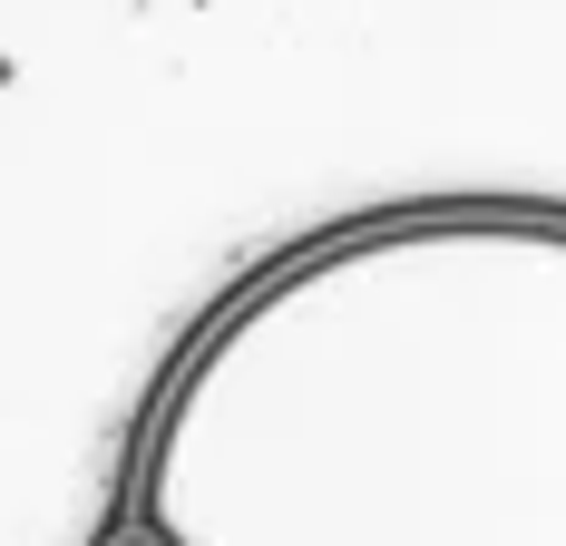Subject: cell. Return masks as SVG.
Returning <instances> with one entry per match:
<instances>
[{"label":"cell","mask_w":566,"mask_h":546,"mask_svg":"<svg viewBox=\"0 0 566 546\" xmlns=\"http://www.w3.org/2000/svg\"><path fill=\"white\" fill-rule=\"evenodd\" d=\"M157 546H566V216L420 206L254 273L137 439Z\"/></svg>","instance_id":"6da1fadb"},{"label":"cell","mask_w":566,"mask_h":546,"mask_svg":"<svg viewBox=\"0 0 566 546\" xmlns=\"http://www.w3.org/2000/svg\"><path fill=\"white\" fill-rule=\"evenodd\" d=\"M117 546H157V537H147V527H137V537H117Z\"/></svg>","instance_id":"7a4b0ae2"}]
</instances>
